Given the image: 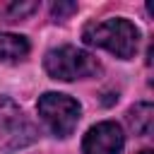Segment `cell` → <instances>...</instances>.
<instances>
[{"instance_id": "6da1fadb", "label": "cell", "mask_w": 154, "mask_h": 154, "mask_svg": "<svg viewBox=\"0 0 154 154\" xmlns=\"http://www.w3.org/2000/svg\"><path fill=\"white\" fill-rule=\"evenodd\" d=\"M82 38L87 46L106 48L113 55L128 60L140 46V29L123 17H111L103 22H89L82 29Z\"/></svg>"}, {"instance_id": "7a4b0ae2", "label": "cell", "mask_w": 154, "mask_h": 154, "mask_svg": "<svg viewBox=\"0 0 154 154\" xmlns=\"http://www.w3.org/2000/svg\"><path fill=\"white\" fill-rule=\"evenodd\" d=\"M43 67L53 79H63V82L94 77L101 70L99 60L91 53L79 51L75 46H60V48L48 51L46 58H43Z\"/></svg>"}, {"instance_id": "3957f363", "label": "cell", "mask_w": 154, "mask_h": 154, "mask_svg": "<svg viewBox=\"0 0 154 154\" xmlns=\"http://www.w3.org/2000/svg\"><path fill=\"white\" fill-rule=\"evenodd\" d=\"M79 103L65 94H55V91H46L38 99V116L43 118V123L53 130V135L58 137H67L72 135V130L79 123Z\"/></svg>"}, {"instance_id": "277c9868", "label": "cell", "mask_w": 154, "mask_h": 154, "mask_svg": "<svg viewBox=\"0 0 154 154\" xmlns=\"http://www.w3.org/2000/svg\"><path fill=\"white\" fill-rule=\"evenodd\" d=\"M36 130L34 125L22 116V111L10 101H0V149H17L29 142H34Z\"/></svg>"}, {"instance_id": "5b68a950", "label": "cell", "mask_w": 154, "mask_h": 154, "mask_svg": "<svg viewBox=\"0 0 154 154\" xmlns=\"http://www.w3.org/2000/svg\"><path fill=\"white\" fill-rule=\"evenodd\" d=\"M123 142L125 140H123L120 125L113 120H103V123H96L94 128H89V132L84 135L82 152L84 154H120Z\"/></svg>"}, {"instance_id": "8992f818", "label": "cell", "mask_w": 154, "mask_h": 154, "mask_svg": "<svg viewBox=\"0 0 154 154\" xmlns=\"http://www.w3.org/2000/svg\"><path fill=\"white\" fill-rule=\"evenodd\" d=\"M26 53H29V41H26V36L0 31V60H5V63L22 60V58H26Z\"/></svg>"}, {"instance_id": "52a82bcc", "label": "cell", "mask_w": 154, "mask_h": 154, "mask_svg": "<svg viewBox=\"0 0 154 154\" xmlns=\"http://www.w3.org/2000/svg\"><path fill=\"white\" fill-rule=\"evenodd\" d=\"M128 123H130V128L135 130V135L147 137V135L152 132V123H154V108H152V103H147V101L135 103V106L128 111Z\"/></svg>"}, {"instance_id": "ba28073f", "label": "cell", "mask_w": 154, "mask_h": 154, "mask_svg": "<svg viewBox=\"0 0 154 154\" xmlns=\"http://www.w3.org/2000/svg\"><path fill=\"white\" fill-rule=\"evenodd\" d=\"M36 7H38L36 2H12V5H7V12H10L14 19H19V17H24V14L34 12Z\"/></svg>"}, {"instance_id": "9c48e42d", "label": "cell", "mask_w": 154, "mask_h": 154, "mask_svg": "<svg viewBox=\"0 0 154 154\" xmlns=\"http://www.w3.org/2000/svg\"><path fill=\"white\" fill-rule=\"evenodd\" d=\"M75 10H77V5H75V2H55V5H53V17L63 19V17L72 14Z\"/></svg>"}, {"instance_id": "30bf717a", "label": "cell", "mask_w": 154, "mask_h": 154, "mask_svg": "<svg viewBox=\"0 0 154 154\" xmlns=\"http://www.w3.org/2000/svg\"><path fill=\"white\" fill-rule=\"evenodd\" d=\"M140 154H152V152H149V149H142V152H140Z\"/></svg>"}]
</instances>
